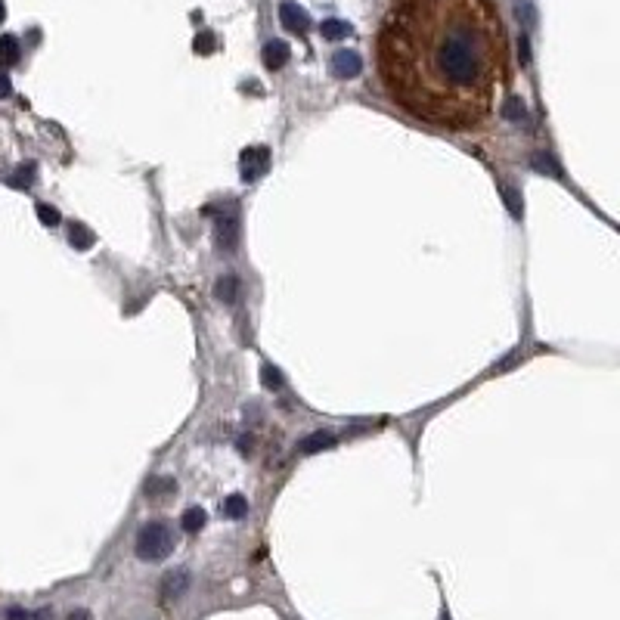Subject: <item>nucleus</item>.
I'll use <instances>...</instances> for the list:
<instances>
[{"mask_svg":"<svg viewBox=\"0 0 620 620\" xmlns=\"http://www.w3.org/2000/svg\"><path fill=\"white\" fill-rule=\"evenodd\" d=\"M205 521H208L205 509L193 506V509H186V512H183V518H180V528H183L186 533H199L202 528H205Z\"/></svg>","mask_w":620,"mask_h":620,"instance_id":"12","label":"nucleus"},{"mask_svg":"<svg viewBox=\"0 0 620 620\" xmlns=\"http://www.w3.org/2000/svg\"><path fill=\"white\" fill-rule=\"evenodd\" d=\"M133 552H137L140 561H162L174 552V533L164 521H149L140 528L137 543H133Z\"/></svg>","mask_w":620,"mask_h":620,"instance_id":"2","label":"nucleus"},{"mask_svg":"<svg viewBox=\"0 0 620 620\" xmlns=\"http://www.w3.org/2000/svg\"><path fill=\"white\" fill-rule=\"evenodd\" d=\"M279 19L292 35H308L310 31V19L304 13V6H298L295 0H282L279 4Z\"/></svg>","mask_w":620,"mask_h":620,"instance_id":"3","label":"nucleus"},{"mask_svg":"<svg viewBox=\"0 0 620 620\" xmlns=\"http://www.w3.org/2000/svg\"><path fill=\"white\" fill-rule=\"evenodd\" d=\"M6 617H10V620H28V614L22 608H10V611H6Z\"/></svg>","mask_w":620,"mask_h":620,"instance_id":"24","label":"nucleus"},{"mask_svg":"<svg viewBox=\"0 0 620 620\" xmlns=\"http://www.w3.org/2000/svg\"><path fill=\"white\" fill-rule=\"evenodd\" d=\"M66 620H93V617H90V611H84V608H75V611H72V614H68Z\"/></svg>","mask_w":620,"mask_h":620,"instance_id":"23","label":"nucleus"},{"mask_svg":"<svg viewBox=\"0 0 620 620\" xmlns=\"http://www.w3.org/2000/svg\"><path fill=\"white\" fill-rule=\"evenodd\" d=\"M13 93V84H10V75L0 72V99H6Z\"/></svg>","mask_w":620,"mask_h":620,"instance_id":"22","label":"nucleus"},{"mask_svg":"<svg viewBox=\"0 0 620 620\" xmlns=\"http://www.w3.org/2000/svg\"><path fill=\"white\" fill-rule=\"evenodd\" d=\"M502 112H506L512 121H518L521 115H528V112H524V106L518 103V97H509V99H506V106H502Z\"/></svg>","mask_w":620,"mask_h":620,"instance_id":"20","label":"nucleus"},{"mask_svg":"<svg viewBox=\"0 0 620 620\" xmlns=\"http://www.w3.org/2000/svg\"><path fill=\"white\" fill-rule=\"evenodd\" d=\"M441 620H450V617H446V608H444V617H441Z\"/></svg>","mask_w":620,"mask_h":620,"instance_id":"26","label":"nucleus"},{"mask_svg":"<svg viewBox=\"0 0 620 620\" xmlns=\"http://www.w3.org/2000/svg\"><path fill=\"white\" fill-rule=\"evenodd\" d=\"M320 31H323L326 41H344V37H348L354 28H351L348 22H341V19H326L323 25H320Z\"/></svg>","mask_w":620,"mask_h":620,"instance_id":"14","label":"nucleus"},{"mask_svg":"<svg viewBox=\"0 0 620 620\" xmlns=\"http://www.w3.org/2000/svg\"><path fill=\"white\" fill-rule=\"evenodd\" d=\"M211 50H214V35L205 31V35L195 37V53H211Z\"/></svg>","mask_w":620,"mask_h":620,"instance_id":"21","label":"nucleus"},{"mask_svg":"<svg viewBox=\"0 0 620 620\" xmlns=\"http://www.w3.org/2000/svg\"><path fill=\"white\" fill-rule=\"evenodd\" d=\"M335 441H339V437H335L332 431H313L310 437H304V441L298 444V450H301V453H320V450L335 446Z\"/></svg>","mask_w":620,"mask_h":620,"instance_id":"8","label":"nucleus"},{"mask_svg":"<svg viewBox=\"0 0 620 620\" xmlns=\"http://www.w3.org/2000/svg\"><path fill=\"white\" fill-rule=\"evenodd\" d=\"M509 66L512 44L493 0H391L375 35L388 99L446 130L487 121Z\"/></svg>","mask_w":620,"mask_h":620,"instance_id":"1","label":"nucleus"},{"mask_svg":"<svg viewBox=\"0 0 620 620\" xmlns=\"http://www.w3.org/2000/svg\"><path fill=\"white\" fill-rule=\"evenodd\" d=\"M217 248L221 251H230L233 245H236V221H233V217H221V221H217Z\"/></svg>","mask_w":620,"mask_h":620,"instance_id":"9","label":"nucleus"},{"mask_svg":"<svg viewBox=\"0 0 620 620\" xmlns=\"http://www.w3.org/2000/svg\"><path fill=\"white\" fill-rule=\"evenodd\" d=\"M37 221H41L44 226H56L62 217H59V211L53 208V205H47V202H41V205H37Z\"/></svg>","mask_w":620,"mask_h":620,"instance_id":"18","label":"nucleus"},{"mask_svg":"<svg viewBox=\"0 0 620 620\" xmlns=\"http://www.w3.org/2000/svg\"><path fill=\"white\" fill-rule=\"evenodd\" d=\"M35 177H37V164H35V162H25V164H19V168L13 171L6 183L16 186V190H28V186L35 183Z\"/></svg>","mask_w":620,"mask_h":620,"instance_id":"10","label":"nucleus"},{"mask_svg":"<svg viewBox=\"0 0 620 620\" xmlns=\"http://www.w3.org/2000/svg\"><path fill=\"white\" fill-rule=\"evenodd\" d=\"M171 493H174V481H171V478H162V481H152L149 484V497H171Z\"/></svg>","mask_w":620,"mask_h":620,"instance_id":"19","label":"nucleus"},{"mask_svg":"<svg viewBox=\"0 0 620 620\" xmlns=\"http://www.w3.org/2000/svg\"><path fill=\"white\" fill-rule=\"evenodd\" d=\"M236 295H239V279L233 276V273H230V276L217 279V298H221L224 304H233V301H236Z\"/></svg>","mask_w":620,"mask_h":620,"instance_id":"15","label":"nucleus"},{"mask_svg":"<svg viewBox=\"0 0 620 620\" xmlns=\"http://www.w3.org/2000/svg\"><path fill=\"white\" fill-rule=\"evenodd\" d=\"M186 590H190V571H186V568H174V571H168V574H164V580H162V599L164 602L183 599Z\"/></svg>","mask_w":620,"mask_h":620,"instance_id":"4","label":"nucleus"},{"mask_svg":"<svg viewBox=\"0 0 620 620\" xmlns=\"http://www.w3.org/2000/svg\"><path fill=\"white\" fill-rule=\"evenodd\" d=\"M360 68H363V62H360V56L354 50H339L332 56V75L341 78V81H351V78L360 75Z\"/></svg>","mask_w":620,"mask_h":620,"instance_id":"6","label":"nucleus"},{"mask_svg":"<svg viewBox=\"0 0 620 620\" xmlns=\"http://www.w3.org/2000/svg\"><path fill=\"white\" fill-rule=\"evenodd\" d=\"M68 242H72V248H78V251H87V248H93V242H97V236L87 230V226H81V224H72L68 226Z\"/></svg>","mask_w":620,"mask_h":620,"instance_id":"13","label":"nucleus"},{"mask_svg":"<svg viewBox=\"0 0 620 620\" xmlns=\"http://www.w3.org/2000/svg\"><path fill=\"white\" fill-rule=\"evenodd\" d=\"M19 56H22L19 37H13V35H4V37H0V62H4V66H16V62H19Z\"/></svg>","mask_w":620,"mask_h":620,"instance_id":"11","label":"nucleus"},{"mask_svg":"<svg viewBox=\"0 0 620 620\" xmlns=\"http://www.w3.org/2000/svg\"><path fill=\"white\" fill-rule=\"evenodd\" d=\"M267 164H270V149H264V146L245 149V152H242V180H248L251 183L255 177L264 174Z\"/></svg>","mask_w":620,"mask_h":620,"instance_id":"5","label":"nucleus"},{"mask_svg":"<svg viewBox=\"0 0 620 620\" xmlns=\"http://www.w3.org/2000/svg\"><path fill=\"white\" fill-rule=\"evenodd\" d=\"M224 515H226V518H233V521L245 518V515H248V499H245V497H239V493L226 497V502H224Z\"/></svg>","mask_w":620,"mask_h":620,"instance_id":"16","label":"nucleus"},{"mask_svg":"<svg viewBox=\"0 0 620 620\" xmlns=\"http://www.w3.org/2000/svg\"><path fill=\"white\" fill-rule=\"evenodd\" d=\"M6 19V6H4V0H0V22Z\"/></svg>","mask_w":620,"mask_h":620,"instance_id":"25","label":"nucleus"},{"mask_svg":"<svg viewBox=\"0 0 620 620\" xmlns=\"http://www.w3.org/2000/svg\"><path fill=\"white\" fill-rule=\"evenodd\" d=\"M261 384H264L267 391H282V372L276 370V366L264 363V366H261Z\"/></svg>","mask_w":620,"mask_h":620,"instance_id":"17","label":"nucleus"},{"mask_svg":"<svg viewBox=\"0 0 620 620\" xmlns=\"http://www.w3.org/2000/svg\"><path fill=\"white\" fill-rule=\"evenodd\" d=\"M288 56H292V50H288L286 41H267L264 50H261V59H264V66L270 68V72H276V68L286 66Z\"/></svg>","mask_w":620,"mask_h":620,"instance_id":"7","label":"nucleus"}]
</instances>
